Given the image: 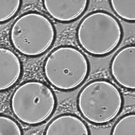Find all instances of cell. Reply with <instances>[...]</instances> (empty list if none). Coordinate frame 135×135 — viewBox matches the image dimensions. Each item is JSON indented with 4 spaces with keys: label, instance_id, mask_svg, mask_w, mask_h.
<instances>
[{
    "label": "cell",
    "instance_id": "cell-1",
    "mask_svg": "<svg viewBox=\"0 0 135 135\" xmlns=\"http://www.w3.org/2000/svg\"><path fill=\"white\" fill-rule=\"evenodd\" d=\"M124 103L120 89L104 79H95L86 83L77 99L79 113L87 122L96 126L113 122L122 111Z\"/></svg>",
    "mask_w": 135,
    "mask_h": 135
},
{
    "label": "cell",
    "instance_id": "cell-2",
    "mask_svg": "<svg viewBox=\"0 0 135 135\" xmlns=\"http://www.w3.org/2000/svg\"><path fill=\"white\" fill-rule=\"evenodd\" d=\"M124 36L119 20L110 12L95 11L82 19L77 27L78 44L90 55L102 57L112 54L120 45Z\"/></svg>",
    "mask_w": 135,
    "mask_h": 135
},
{
    "label": "cell",
    "instance_id": "cell-3",
    "mask_svg": "<svg viewBox=\"0 0 135 135\" xmlns=\"http://www.w3.org/2000/svg\"><path fill=\"white\" fill-rule=\"evenodd\" d=\"M43 71L45 79L54 88L63 91L75 90L89 75L90 64L87 56L74 46H59L45 60Z\"/></svg>",
    "mask_w": 135,
    "mask_h": 135
},
{
    "label": "cell",
    "instance_id": "cell-4",
    "mask_svg": "<svg viewBox=\"0 0 135 135\" xmlns=\"http://www.w3.org/2000/svg\"><path fill=\"white\" fill-rule=\"evenodd\" d=\"M56 36L52 21L42 13L34 11L20 16L9 32L12 47L21 55L31 58L46 53L55 43Z\"/></svg>",
    "mask_w": 135,
    "mask_h": 135
},
{
    "label": "cell",
    "instance_id": "cell-5",
    "mask_svg": "<svg viewBox=\"0 0 135 135\" xmlns=\"http://www.w3.org/2000/svg\"><path fill=\"white\" fill-rule=\"evenodd\" d=\"M55 92L45 83L35 80L20 84L11 98L12 112L20 122L36 126L45 123L56 109Z\"/></svg>",
    "mask_w": 135,
    "mask_h": 135
},
{
    "label": "cell",
    "instance_id": "cell-6",
    "mask_svg": "<svg viewBox=\"0 0 135 135\" xmlns=\"http://www.w3.org/2000/svg\"><path fill=\"white\" fill-rule=\"evenodd\" d=\"M110 69L111 75L119 85L135 91V45H127L118 50L111 60Z\"/></svg>",
    "mask_w": 135,
    "mask_h": 135
},
{
    "label": "cell",
    "instance_id": "cell-7",
    "mask_svg": "<svg viewBox=\"0 0 135 135\" xmlns=\"http://www.w3.org/2000/svg\"><path fill=\"white\" fill-rule=\"evenodd\" d=\"M43 7L47 13L55 21L63 23L76 21L89 6L88 0H44Z\"/></svg>",
    "mask_w": 135,
    "mask_h": 135
},
{
    "label": "cell",
    "instance_id": "cell-8",
    "mask_svg": "<svg viewBox=\"0 0 135 135\" xmlns=\"http://www.w3.org/2000/svg\"><path fill=\"white\" fill-rule=\"evenodd\" d=\"M23 67L19 56L9 48H0V90L14 86L21 78Z\"/></svg>",
    "mask_w": 135,
    "mask_h": 135
},
{
    "label": "cell",
    "instance_id": "cell-9",
    "mask_svg": "<svg viewBox=\"0 0 135 135\" xmlns=\"http://www.w3.org/2000/svg\"><path fill=\"white\" fill-rule=\"evenodd\" d=\"M86 123L75 114L65 113L53 118L45 129V135H90Z\"/></svg>",
    "mask_w": 135,
    "mask_h": 135
},
{
    "label": "cell",
    "instance_id": "cell-10",
    "mask_svg": "<svg viewBox=\"0 0 135 135\" xmlns=\"http://www.w3.org/2000/svg\"><path fill=\"white\" fill-rule=\"evenodd\" d=\"M110 6L117 16L125 22L135 21V0H111Z\"/></svg>",
    "mask_w": 135,
    "mask_h": 135
},
{
    "label": "cell",
    "instance_id": "cell-11",
    "mask_svg": "<svg viewBox=\"0 0 135 135\" xmlns=\"http://www.w3.org/2000/svg\"><path fill=\"white\" fill-rule=\"evenodd\" d=\"M110 134L135 135V113H128L121 117L112 127Z\"/></svg>",
    "mask_w": 135,
    "mask_h": 135
},
{
    "label": "cell",
    "instance_id": "cell-12",
    "mask_svg": "<svg viewBox=\"0 0 135 135\" xmlns=\"http://www.w3.org/2000/svg\"><path fill=\"white\" fill-rule=\"evenodd\" d=\"M22 3L21 0H1V24L6 23L13 19L21 8Z\"/></svg>",
    "mask_w": 135,
    "mask_h": 135
},
{
    "label": "cell",
    "instance_id": "cell-13",
    "mask_svg": "<svg viewBox=\"0 0 135 135\" xmlns=\"http://www.w3.org/2000/svg\"><path fill=\"white\" fill-rule=\"evenodd\" d=\"M21 126L13 118L5 114L0 116V135H22Z\"/></svg>",
    "mask_w": 135,
    "mask_h": 135
}]
</instances>
